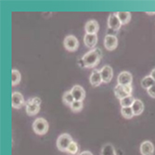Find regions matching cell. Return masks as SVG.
<instances>
[{
	"label": "cell",
	"mask_w": 155,
	"mask_h": 155,
	"mask_svg": "<svg viewBox=\"0 0 155 155\" xmlns=\"http://www.w3.org/2000/svg\"><path fill=\"white\" fill-rule=\"evenodd\" d=\"M102 57V51L101 48H94L87 52L82 57V62L84 67L94 68L101 61Z\"/></svg>",
	"instance_id": "obj_1"
},
{
	"label": "cell",
	"mask_w": 155,
	"mask_h": 155,
	"mask_svg": "<svg viewBox=\"0 0 155 155\" xmlns=\"http://www.w3.org/2000/svg\"><path fill=\"white\" fill-rule=\"evenodd\" d=\"M40 104H41V100L39 97H33L27 102H25L27 114L29 116H34L37 114L40 110Z\"/></svg>",
	"instance_id": "obj_2"
},
{
	"label": "cell",
	"mask_w": 155,
	"mask_h": 155,
	"mask_svg": "<svg viewBox=\"0 0 155 155\" xmlns=\"http://www.w3.org/2000/svg\"><path fill=\"white\" fill-rule=\"evenodd\" d=\"M33 129L35 134L39 136H43L48 131V123L44 118H37L33 123Z\"/></svg>",
	"instance_id": "obj_3"
},
{
	"label": "cell",
	"mask_w": 155,
	"mask_h": 155,
	"mask_svg": "<svg viewBox=\"0 0 155 155\" xmlns=\"http://www.w3.org/2000/svg\"><path fill=\"white\" fill-rule=\"evenodd\" d=\"M73 142V138L67 133L61 134L57 139V148L61 151H67V149Z\"/></svg>",
	"instance_id": "obj_4"
},
{
	"label": "cell",
	"mask_w": 155,
	"mask_h": 155,
	"mask_svg": "<svg viewBox=\"0 0 155 155\" xmlns=\"http://www.w3.org/2000/svg\"><path fill=\"white\" fill-rule=\"evenodd\" d=\"M63 46L68 51L74 52L78 49L79 42L74 35H67L63 41Z\"/></svg>",
	"instance_id": "obj_5"
},
{
	"label": "cell",
	"mask_w": 155,
	"mask_h": 155,
	"mask_svg": "<svg viewBox=\"0 0 155 155\" xmlns=\"http://www.w3.org/2000/svg\"><path fill=\"white\" fill-rule=\"evenodd\" d=\"M25 104L24 98L21 93L13 92L11 96V105L14 109H21Z\"/></svg>",
	"instance_id": "obj_6"
},
{
	"label": "cell",
	"mask_w": 155,
	"mask_h": 155,
	"mask_svg": "<svg viewBox=\"0 0 155 155\" xmlns=\"http://www.w3.org/2000/svg\"><path fill=\"white\" fill-rule=\"evenodd\" d=\"M104 46L107 50L112 51L114 50L118 46V39L115 35H107L104 38Z\"/></svg>",
	"instance_id": "obj_7"
},
{
	"label": "cell",
	"mask_w": 155,
	"mask_h": 155,
	"mask_svg": "<svg viewBox=\"0 0 155 155\" xmlns=\"http://www.w3.org/2000/svg\"><path fill=\"white\" fill-rule=\"evenodd\" d=\"M108 26L110 29L114 30V31H118L121 28L122 23H121L120 20L118 19L116 13L110 14V16L108 18Z\"/></svg>",
	"instance_id": "obj_8"
},
{
	"label": "cell",
	"mask_w": 155,
	"mask_h": 155,
	"mask_svg": "<svg viewBox=\"0 0 155 155\" xmlns=\"http://www.w3.org/2000/svg\"><path fill=\"white\" fill-rule=\"evenodd\" d=\"M132 80L133 77L129 72H122L118 75L117 83L118 84H121V86H130L132 84Z\"/></svg>",
	"instance_id": "obj_9"
},
{
	"label": "cell",
	"mask_w": 155,
	"mask_h": 155,
	"mask_svg": "<svg viewBox=\"0 0 155 155\" xmlns=\"http://www.w3.org/2000/svg\"><path fill=\"white\" fill-rule=\"evenodd\" d=\"M101 77H102V82L104 84H109L111 81L112 76H114V71H112V69H111L110 66L105 65L101 70Z\"/></svg>",
	"instance_id": "obj_10"
},
{
	"label": "cell",
	"mask_w": 155,
	"mask_h": 155,
	"mask_svg": "<svg viewBox=\"0 0 155 155\" xmlns=\"http://www.w3.org/2000/svg\"><path fill=\"white\" fill-rule=\"evenodd\" d=\"M71 92L74 96V101H83L84 100V97H86V91H84V87H82L79 84L74 86L72 89Z\"/></svg>",
	"instance_id": "obj_11"
},
{
	"label": "cell",
	"mask_w": 155,
	"mask_h": 155,
	"mask_svg": "<svg viewBox=\"0 0 155 155\" xmlns=\"http://www.w3.org/2000/svg\"><path fill=\"white\" fill-rule=\"evenodd\" d=\"M98 29H100V25H98V22L95 20L88 21L86 23V25H84V31H86L87 34L96 35L97 32H98Z\"/></svg>",
	"instance_id": "obj_12"
},
{
	"label": "cell",
	"mask_w": 155,
	"mask_h": 155,
	"mask_svg": "<svg viewBox=\"0 0 155 155\" xmlns=\"http://www.w3.org/2000/svg\"><path fill=\"white\" fill-rule=\"evenodd\" d=\"M89 81H90L91 86H93V87L101 86V83H103L102 77L101 74V71H98V70H94V71L92 72V74H90Z\"/></svg>",
	"instance_id": "obj_13"
},
{
	"label": "cell",
	"mask_w": 155,
	"mask_h": 155,
	"mask_svg": "<svg viewBox=\"0 0 155 155\" xmlns=\"http://www.w3.org/2000/svg\"><path fill=\"white\" fill-rule=\"evenodd\" d=\"M140 153L142 155H153L154 153V146L152 142L146 140L140 145Z\"/></svg>",
	"instance_id": "obj_14"
},
{
	"label": "cell",
	"mask_w": 155,
	"mask_h": 155,
	"mask_svg": "<svg viewBox=\"0 0 155 155\" xmlns=\"http://www.w3.org/2000/svg\"><path fill=\"white\" fill-rule=\"evenodd\" d=\"M84 43L86 45V47L89 48H93L96 47L97 43V35H90V34H86V35L84 36Z\"/></svg>",
	"instance_id": "obj_15"
},
{
	"label": "cell",
	"mask_w": 155,
	"mask_h": 155,
	"mask_svg": "<svg viewBox=\"0 0 155 155\" xmlns=\"http://www.w3.org/2000/svg\"><path fill=\"white\" fill-rule=\"evenodd\" d=\"M132 110H133V112H134V115L137 116V115H140L143 112L144 110V104L143 102L140 101V100H135L133 105L131 106Z\"/></svg>",
	"instance_id": "obj_16"
},
{
	"label": "cell",
	"mask_w": 155,
	"mask_h": 155,
	"mask_svg": "<svg viewBox=\"0 0 155 155\" xmlns=\"http://www.w3.org/2000/svg\"><path fill=\"white\" fill-rule=\"evenodd\" d=\"M116 15H117L118 19L120 20L122 25L127 24L131 20V13L128 11H118V12H116Z\"/></svg>",
	"instance_id": "obj_17"
},
{
	"label": "cell",
	"mask_w": 155,
	"mask_h": 155,
	"mask_svg": "<svg viewBox=\"0 0 155 155\" xmlns=\"http://www.w3.org/2000/svg\"><path fill=\"white\" fill-rule=\"evenodd\" d=\"M114 95L115 97L118 98V100H122V98L127 97V96H131L129 95L127 92H126L125 88L124 86H121V84H117V86L114 87Z\"/></svg>",
	"instance_id": "obj_18"
},
{
	"label": "cell",
	"mask_w": 155,
	"mask_h": 155,
	"mask_svg": "<svg viewBox=\"0 0 155 155\" xmlns=\"http://www.w3.org/2000/svg\"><path fill=\"white\" fill-rule=\"evenodd\" d=\"M62 101L67 106H71L74 103V96H73L71 90H70V91H66L63 94V96H62Z\"/></svg>",
	"instance_id": "obj_19"
},
{
	"label": "cell",
	"mask_w": 155,
	"mask_h": 155,
	"mask_svg": "<svg viewBox=\"0 0 155 155\" xmlns=\"http://www.w3.org/2000/svg\"><path fill=\"white\" fill-rule=\"evenodd\" d=\"M101 155H116L115 149L110 143H106L101 150Z\"/></svg>",
	"instance_id": "obj_20"
},
{
	"label": "cell",
	"mask_w": 155,
	"mask_h": 155,
	"mask_svg": "<svg viewBox=\"0 0 155 155\" xmlns=\"http://www.w3.org/2000/svg\"><path fill=\"white\" fill-rule=\"evenodd\" d=\"M154 84H155V81L152 79V77H151L150 75L144 77V78L141 80V86H142V87H143V88H146L147 90H148L150 87H151L152 86H154Z\"/></svg>",
	"instance_id": "obj_21"
},
{
	"label": "cell",
	"mask_w": 155,
	"mask_h": 155,
	"mask_svg": "<svg viewBox=\"0 0 155 155\" xmlns=\"http://www.w3.org/2000/svg\"><path fill=\"white\" fill-rule=\"evenodd\" d=\"M136 98L133 97V96H127V97H125L124 98H122V100H120V104L123 107H131L134 103Z\"/></svg>",
	"instance_id": "obj_22"
},
{
	"label": "cell",
	"mask_w": 155,
	"mask_h": 155,
	"mask_svg": "<svg viewBox=\"0 0 155 155\" xmlns=\"http://www.w3.org/2000/svg\"><path fill=\"white\" fill-rule=\"evenodd\" d=\"M21 82V74L18 70L13 69L11 72V83L12 86H16V84H19Z\"/></svg>",
	"instance_id": "obj_23"
},
{
	"label": "cell",
	"mask_w": 155,
	"mask_h": 155,
	"mask_svg": "<svg viewBox=\"0 0 155 155\" xmlns=\"http://www.w3.org/2000/svg\"><path fill=\"white\" fill-rule=\"evenodd\" d=\"M121 114L124 118L125 119H131L134 115V112L131 107H123L121 109Z\"/></svg>",
	"instance_id": "obj_24"
},
{
	"label": "cell",
	"mask_w": 155,
	"mask_h": 155,
	"mask_svg": "<svg viewBox=\"0 0 155 155\" xmlns=\"http://www.w3.org/2000/svg\"><path fill=\"white\" fill-rule=\"evenodd\" d=\"M69 155H78L79 153V146L75 141H73L71 145L69 146L66 151Z\"/></svg>",
	"instance_id": "obj_25"
},
{
	"label": "cell",
	"mask_w": 155,
	"mask_h": 155,
	"mask_svg": "<svg viewBox=\"0 0 155 155\" xmlns=\"http://www.w3.org/2000/svg\"><path fill=\"white\" fill-rule=\"evenodd\" d=\"M83 107H84V104H83V101H74V103L70 106V108H71V110H73V111H74V112H78V111H80L82 109H83Z\"/></svg>",
	"instance_id": "obj_26"
},
{
	"label": "cell",
	"mask_w": 155,
	"mask_h": 155,
	"mask_svg": "<svg viewBox=\"0 0 155 155\" xmlns=\"http://www.w3.org/2000/svg\"><path fill=\"white\" fill-rule=\"evenodd\" d=\"M148 94H149L151 97L155 98V84L148 89Z\"/></svg>",
	"instance_id": "obj_27"
},
{
	"label": "cell",
	"mask_w": 155,
	"mask_h": 155,
	"mask_svg": "<svg viewBox=\"0 0 155 155\" xmlns=\"http://www.w3.org/2000/svg\"><path fill=\"white\" fill-rule=\"evenodd\" d=\"M79 155H93L90 151H88V150H84V151H82Z\"/></svg>",
	"instance_id": "obj_28"
},
{
	"label": "cell",
	"mask_w": 155,
	"mask_h": 155,
	"mask_svg": "<svg viewBox=\"0 0 155 155\" xmlns=\"http://www.w3.org/2000/svg\"><path fill=\"white\" fill-rule=\"evenodd\" d=\"M150 76L152 77V79L155 81V69H153L152 71H151V73H150Z\"/></svg>",
	"instance_id": "obj_29"
},
{
	"label": "cell",
	"mask_w": 155,
	"mask_h": 155,
	"mask_svg": "<svg viewBox=\"0 0 155 155\" xmlns=\"http://www.w3.org/2000/svg\"><path fill=\"white\" fill-rule=\"evenodd\" d=\"M147 14H149V15H153V14H155V12H147Z\"/></svg>",
	"instance_id": "obj_30"
}]
</instances>
